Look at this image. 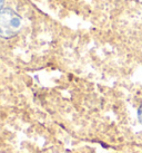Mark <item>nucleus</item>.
Here are the masks:
<instances>
[{
    "label": "nucleus",
    "mask_w": 142,
    "mask_h": 153,
    "mask_svg": "<svg viewBox=\"0 0 142 153\" xmlns=\"http://www.w3.org/2000/svg\"><path fill=\"white\" fill-rule=\"evenodd\" d=\"M138 120H139V122L142 124V104L138 108Z\"/></svg>",
    "instance_id": "2"
},
{
    "label": "nucleus",
    "mask_w": 142,
    "mask_h": 153,
    "mask_svg": "<svg viewBox=\"0 0 142 153\" xmlns=\"http://www.w3.org/2000/svg\"><path fill=\"white\" fill-rule=\"evenodd\" d=\"M4 0H0V11L4 9Z\"/></svg>",
    "instance_id": "3"
},
{
    "label": "nucleus",
    "mask_w": 142,
    "mask_h": 153,
    "mask_svg": "<svg viewBox=\"0 0 142 153\" xmlns=\"http://www.w3.org/2000/svg\"><path fill=\"white\" fill-rule=\"evenodd\" d=\"M21 17L15 10L4 8L0 11V37L9 39L18 35L21 28Z\"/></svg>",
    "instance_id": "1"
}]
</instances>
